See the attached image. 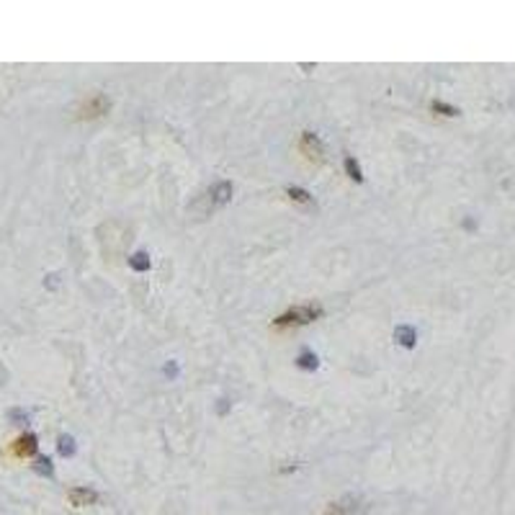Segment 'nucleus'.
Segmentation results:
<instances>
[{
    "instance_id": "obj_1",
    "label": "nucleus",
    "mask_w": 515,
    "mask_h": 515,
    "mask_svg": "<svg viewBox=\"0 0 515 515\" xmlns=\"http://www.w3.org/2000/svg\"><path fill=\"white\" fill-rule=\"evenodd\" d=\"M322 314V307L317 305H302V307H294L284 312L281 317L273 320L276 328H288V325H309L312 320H317Z\"/></svg>"
},
{
    "instance_id": "obj_2",
    "label": "nucleus",
    "mask_w": 515,
    "mask_h": 515,
    "mask_svg": "<svg viewBox=\"0 0 515 515\" xmlns=\"http://www.w3.org/2000/svg\"><path fill=\"white\" fill-rule=\"evenodd\" d=\"M369 511L366 500L361 494H346L328 508V515H364Z\"/></svg>"
},
{
    "instance_id": "obj_3",
    "label": "nucleus",
    "mask_w": 515,
    "mask_h": 515,
    "mask_svg": "<svg viewBox=\"0 0 515 515\" xmlns=\"http://www.w3.org/2000/svg\"><path fill=\"white\" fill-rule=\"evenodd\" d=\"M302 150L307 152V158H312V160H322V155H325V147L320 142V137L312 134V132L302 134Z\"/></svg>"
},
{
    "instance_id": "obj_4",
    "label": "nucleus",
    "mask_w": 515,
    "mask_h": 515,
    "mask_svg": "<svg viewBox=\"0 0 515 515\" xmlns=\"http://www.w3.org/2000/svg\"><path fill=\"white\" fill-rule=\"evenodd\" d=\"M229 199H232V184L229 181H222V184L211 188V206H225Z\"/></svg>"
},
{
    "instance_id": "obj_5",
    "label": "nucleus",
    "mask_w": 515,
    "mask_h": 515,
    "mask_svg": "<svg viewBox=\"0 0 515 515\" xmlns=\"http://www.w3.org/2000/svg\"><path fill=\"white\" fill-rule=\"evenodd\" d=\"M394 340L402 346V348H415V340H417V332L410 325H399L394 330Z\"/></svg>"
},
{
    "instance_id": "obj_6",
    "label": "nucleus",
    "mask_w": 515,
    "mask_h": 515,
    "mask_svg": "<svg viewBox=\"0 0 515 515\" xmlns=\"http://www.w3.org/2000/svg\"><path fill=\"white\" fill-rule=\"evenodd\" d=\"M70 500H73V505H90L99 500V494L85 487H75V490H70Z\"/></svg>"
},
{
    "instance_id": "obj_7",
    "label": "nucleus",
    "mask_w": 515,
    "mask_h": 515,
    "mask_svg": "<svg viewBox=\"0 0 515 515\" xmlns=\"http://www.w3.org/2000/svg\"><path fill=\"white\" fill-rule=\"evenodd\" d=\"M150 266H152V261H150V255H147L144 250H137L134 255H129V268H132V270L144 273V270H150Z\"/></svg>"
},
{
    "instance_id": "obj_8",
    "label": "nucleus",
    "mask_w": 515,
    "mask_h": 515,
    "mask_svg": "<svg viewBox=\"0 0 515 515\" xmlns=\"http://www.w3.org/2000/svg\"><path fill=\"white\" fill-rule=\"evenodd\" d=\"M16 451H19L21 456H31V453H37V435H31V433L21 435Z\"/></svg>"
},
{
    "instance_id": "obj_9",
    "label": "nucleus",
    "mask_w": 515,
    "mask_h": 515,
    "mask_svg": "<svg viewBox=\"0 0 515 515\" xmlns=\"http://www.w3.org/2000/svg\"><path fill=\"white\" fill-rule=\"evenodd\" d=\"M296 366L305 371H314L317 366H320V358H317L312 350H302V353H299V358H296Z\"/></svg>"
},
{
    "instance_id": "obj_10",
    "label": "nucleus",
    "mask_w": 515,
    "mask_h": 515,
    "mask_svg": "<svg viewBox=\"0 0 515 515\" xmlns=\"http://www.w3.org/2000/svg\"><path fill=\"white\" fill-rule=\"evenodd\" d=\"M346 173H348V178H353L356 184H361V181H364L361 165L356 163V158H353V155H348V158H346Z\"/></svg>"
},
{
    "instance_id": "obj_11",
    "label": "nucleus",
    "mask_w": 515,
    "mask_h": 515,
    "mask_svg": "<svg viewBox=\"0 0 515 515\" xmlns=\"http://www.w3.org/2000/svg\"><path fill=\"white\" fill-rule=\"evenodd\" d=\"M57 451H60V456H73L75 453V438L73 435H60L57 438Z\"/></svg>"
},
{
    "instance_id": "obj_12",
    "label": "nucleus",
    "mask_w": 515,
    "mask_h": 515,
    "mask_svg": "<svg viewBox=\"0 0 515 515\" xmlns=\"http://www.w3.org/2000/svg\"><path fill=\"white\" fill-rule=\"evenodd\" d=\"M287 193L296 202V204H312V196H309L305 188H294V185H288Z\"/></svg>"
},
{
    "instance_id": "obj_13",
    "label": "nucleus",
    "mask_w": 515,
    "mask_h": 515,
    "mask_svg": "<svg viewBox=\"0 0 515 515\" xmlns=\"http://www.w3.org/2000/svg\"><path fill=\"white\" fill-rule=\"evenodd\" d=\"M34 472L44 474V476H52V461L47 456H39L37 464H34Z\"/></svg>"
},
{
    "instance_id": "obj_14",
    "label": "nucleus",
    "mask_w": 515,
    "mask_h": 515,
    "mask_svg": "<svg viewBox=\"0 0 515 515\" xmlns=\"http://www.w3.org/2000/svg\"><path fill=\"white\" fill-rule=\"evenodd\" d=\"M8 417H11L13 423H19V425H26V423H29V412L26 410H11L8 412Z\"/></svg>"
},
{
    "instance_id": "obj_15",
    "label": "nucleus",
    "mask_w": 515,
    "mask_h": 515,
    "mask_svg": "<svg viewBox=\"0 0 515 515\" xmlns=\"http://www.w3.org/2000/svg\"><path fill=\"white\" fill-rule=\"evenodd\" d=\"M433 111H443L446 116H456V114H459V111H456L453 106H446V103H441V101L433 103Z\"/></svg>"
},
{
    "instance_id": "obj_16",
    "label": "nucleus",
    "mask_w": 515,
    "mask_h": 515,
    "mask_svg": "<svg viewBox=\"0 0 515 515\" xmlns=\"http://www.w3.org/2000/svg\"><path fill=\"white\" fill-rule=\"evenodd\" d=\"M165 373H167V376H178V369H176L173 364H167V366H165Z\"/></svg>"
},
{
    "instance_id": "obj_17",
    "label": "nucleus",
    "mask_w": 515,
    "mask_h": 515,
    "mask_svg": "<svg viewBox=\"0 0 515 515\" xmlns=\"http://www.w3.org/2000/svg\"><path fill=\"white\" fill-rule=\"evenodd\" d=\"M219 402H222V405H219V412L225 415V412H227V399H219Z\"/></svg>"
}]
</instances>
